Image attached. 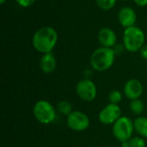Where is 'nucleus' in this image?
<instances>
[{
	"instance_id": "1",
	"label": "nucleus",
	"mask_w": 147,
	"mask_h": 147,
	"mask_svg": "<svg viewBox=\"0 0 147 147\" xmlns=\"http://www.w3.org/2000/svg\"><path fill=\"white\" fill-rule=\"evenodd\" d=\"M58 41V33L53 28L45 26L39 28L33 35L32 44L34 48L42 53H52Z\"/></svg>"
},
{
	"instance_id": "2",
	"label": "nucleus",
	"mask_w": 147,
	"mask_h": 147,
	"mask_svg": "<svg viewBox=\"0 0 147 147\" xmlns=\"http://www.w3.org/2000/svg\"><path fill=\"white\" fill-rule=\"evenodd\" d=\"M115 53L113 48L109 47H99L96 48L90 58V63L91 67L99 72L109 70L114 64L115 59Z\"/></svg>"
},
{
	"instance_id": "3",
	"label": "nucleus",
	"mask_w": 147,
	"mask_h": 147,
	"mask_svg": "<svg viewBox=\"0 0 147 147\" xmlns=\"http://www.w3.org/2000/svg\"><path fill=\"white\" fill-rule=\"evenodd\" d=\"M146 35L144 31L137 26L127 28L123 34V46L131 53H136L145 45Z\"/></svg>"
},
{
	"instance_id": "4",
	"label": "nucleus",
	"mask_w": 147,
	"mask_h": 147,
	"mask_svg": "<svg viewBox=\"0 0 147 147\" xmlns=\"http://www.w3.org/2000/svg\"><path fill=\"white\" fill-rule=\"evenodd\" d=\"M134 132V121L127 116H121L113 124V135L121 143L129 141L132 139Z\"/></svg>"
},
{
	"instance_id": "5",
	"label": "nucleus",
	"mask_w": 147,
	"mask_h": 147,
	"mask_svg": "<svg viewBox=\"0 0 147 147\" xmlns=\"http://www.w3.org/2000/svg\"><path fill=\"white\" fill-rule=\"evenodd\" d=\"M33 114L37 121L44 125L52 123L56 117L54 107L47 100L38 101L34 106Z\"/></svg>"
},
{
	"instance_id": "6",
	"label": "nucleus",
	"mask_w": 147,
	"mask_h": 147,
	"mask_svg": "<svg viewBox=\"0 0 147 147\" xmlns=\"http://www.w3.org/2000/svg\"><path fill=\"white\" fill-rule=\"evenodd\" d=\"M67 127L76 132H83L89 128L90 121L89 116L78 110L72 111L66 118Z\"/></svg>"
},
{
	"instance_id": "7",
	"label": "nucleus",
	"mask_w": 147,
	"mask_h": 147,
	"mask_svg": "<svg viewBox=\"0 0 147 147\" xmlns=\"http://www.w3.org/2000/svg\"><path fill=\"white\" fill-rule=\"evenodd\" d=\"M76 92L78 97L84 102H92L97 95V89L93 81L85 78L80 80L76 86Z\"/></svg>"
},
{
	"instance_id": "8",
	"label": "nucleus",
	"mask_w": 147,
	"mask_h": 147,
	"mask_svg": "<svg viewBox=\"0 0 147 147\" xmlns=\"http://www.w3.org/2000/svg\"><path fill=\"white\" fill-rule=\"evenodd\" d=\"M121 117V109L118 104L109 103L99 113L98 119L104 125L114 124L119 118Z\"/></svg>"
},
{
	"instance_id": "9",
	"label": "nucleus",
	"mask_w": 147,
	"mask_h": 147,
	"mask_svg": "<svg viewBox=\"0 0 147 147\" xmlns=\"http://www.w3.org/2000/svg\"><path fill=\"white\" fill-rule=\"evenodd\" d=\"M124 95L127 98L132 100L139 99L143 94V84L136 78L129 79L124 85Z\"/></svg>"
},
{
	"instance_id": "10",
	"label": "nucleus",
	"mask_w": 147,
	"mask_h": 147,
	"mask_svg": "<svg viewBox=\"0 0 147 147\" xmlns=\"http://www.w3.org/2000/svg\"><path fill=\"white\" fill-rule=\"evenodd\" d=\"M118 20L121 25L125 28L135 26L136 20H137L136 12L131 7H127V6L123 7L119 10Z\"/></svg>"
},
{
	"instance_id": "11",
	"label": "nucleus",
	"mask_w": 147,
	"mask_h": 147,
	"mask_svg": "<svg viewBox=\"0 0 147 147\" xmlns=\"http://www.w3.org/2000/svg\"><path fill=\"white\" fill-rule=\"evenodd\" d=\"M97 38L102 47L113 48L116 45L117 35L115 32L109 28H102L98 32Z\"/></svg>"
},
{
	"instance_id": "12",
	"label": "nucleus",
	"mask_w": 147,
	"mask_h": 147,
	"mask_svg": "<svg viewBox=\"0 0 147 147\" xmlns=\"http://www.w3.org/2000/svg\"><path fill=\"white\" fill-rule=\"evenodd\" d=\"M57 61L52 53H45L41 56L40 60V67L44 73L49 74L55 71Z\"/></svg>"
},
{
	"instance_id": "13",
	"label": "nucleus",
	"mask_w": 147,
	"mask_h": 147,
	"mask_svg": "<svg viewBox=\"0 0 147 147\" xmlns=\"http://www.w3.org/2000/svg\"><path fill=\"white\" fill-rule=\"evenodd\" d=\"M134 131L142 138L147 139V117L139 116L134 121Z\"/></svg>"
},
{
	"instance_id": "14",
	"label": "nucleus",
	"mask_w": 147,
	"mask_h": 147,
	"mask_svg": "<svg viewBox=\"0 0 147 147\" xmlns=\"http://www.w3.org/2000/svg\"><path fill=\"white\" fill-rule=\"evenodd\" d=\"M130 109L134 115H141L145 109V104L144 102L139 98V99H134L132 100L130 102Z\"/></svg>"
},
{
	"instance_id": "15",
	"label": "nucleus",
	"mask_w": 147,
	"mask_h": 147,
	"mask_svg": "<svg viewBox=\"0 0 147 147\" xmlns=\"http://www.w3.org/2000/svg\"><path fill=\"white\" fill-rule=\"evenodd\" d=\"M57 109H58L59 113H60L61 115L68 116L72 112V106L67 101H61L58 103Z\"/></svg>"
},
{
	"instance_id": "16",
	"label": "nucleus",
	"mask_w": 147,
	"mask_h": 147,
	"mask_svg": "<svg viewBox=\"0 0 147 147\" xmlns=\"http://www.w3.org/2000/svg\"><path fill=\"white\" fill-rule=\"evenodd\" d=\"M96 2L100 9L103 10H109L115 6L117 0H96Z\"/></svg>"
},
{
	"instance_id": "17",
	"label": "nucleus",
	"mask_w": 147,
	"mask_h": 147,
	"mask_svg": "<svg viewBox=\"0 0 147 147\" xmlns=\"http://www.w3.org/2000/svg\"><path fill=\"white\" fill-rule=\"evenodd\" d=\"M109 103L118 104L122 100V93L120 90H112L109 96Z\"/></svg>"
},
{
	"instance_id": "18",
	"label": "nucleus",
	"mask_w": 147,
	"mask_h": 147,
	"mask_svg": "<svg viewBox=\"0 0 147 147\" xmlns=\"http://www.w3.org/2000/svg\"><path fill=\"white\" fill-rule=\"evenodd\" d=\"M130 147H146V141L142 137H134L129 140Z\"/></svg>"
},
{
	"instance_id": "19",
	"label": "nucleus",
	"mask_w": 147,
	"mask_h": 147,
	"mask_svg": "<svg viewBox=\"0 0 147 147\" xmlns=\"http://www.w3.org/2000/svg\"><path fill=\"white\" fill-rule=\"evenodd\" d=\"M35 1L36 0H16V3L22 8H28L32 6Z\"/></svg>"
},
{
	"instance_id": "20",
	"label": "nucleus",
	"mask_w": 147,
	"mask_h": 147,
	"mask_svg": "<svg viewBox=\"0 0 147 147\" xmlns=\"http://www.w3.org/2000/svg\"><path fill=\"white\" fill-rule=\"evenodd\" d=\"M124 48H125V47H124L123 45H115V46L114 47L113 50H114V52L115 53L116 55H119V54H121V53H122V51H123Z\"/></svg>"
},
{
	"instance_id": "21",
	"label": "nucleus",
	"mask_w": 147,
	"mask_h": 147,
	"mask_svg": "<svg viewBox=\"0 0 147 147\" xmlns=\"http://www.w3.org/2000/svg\"><path fill=\"white\" fill-rule=\"evenodd\" d=\"M140 55H141V57L143 58V59H147V44L146 45H144L143 46V47L140 49Z\"/></svg>"
},
{
	"instance_id": "22",
	"label": "nucleus",
	"mask_w": 147,
	"mask_h": 147,
	"mask_svg": "<svg viewBox=\"0 0 147 147\" xmlns=\"http://www.w3.org/2000/svg\"><path fill=\"white\" fill-rule=\"evenodd\" d=\"M134 1L138 6H140V7H144L147 5V0H134Z\"/></svg>"
},
{
	"instance_id": "23",
	"label": "nucleus",
	"mask_w": 147,
	"mask_h": 147,
	"mask_svg": "<svg viewBox=\"0 0 147 147\" xmlns=\"http://www.w3.org/2000/svg\"><path fill=\"white\" fill-rule=\"evenodd\" d=\"M121 146L122 147H130L129 141H124V142H121Z\"/></svg>"
},
{
	"instance_id": "24",
	"label": "nucleus",
	"mask_w": 147,
	"mask_h": 147,
	"mask_svg": "<svg viewBox=\"0 0 147 147\" xmlns=\"http://www.w3.org/2000/svg\"><path fill=\"white\" fill-rule=\"evenodd\" d=\"M5 1H6V0H0V3H1V4H3V3H5Z\"/></svg>"
},
{
	"instance_id": "25",
	"label": "nucleus",
	"mask_w": 147,
	"mask_h": 147,
	"mask_svg": "<svg viewBox=\"0 0 147 147\" xmlns=\"http://www.w3.org/2000/svg\"><path fill=\"white\" fill-rule=\"evenodd\" d=\"M121 1H127V0H121Z\"/></svg>"
}]
</instances>
